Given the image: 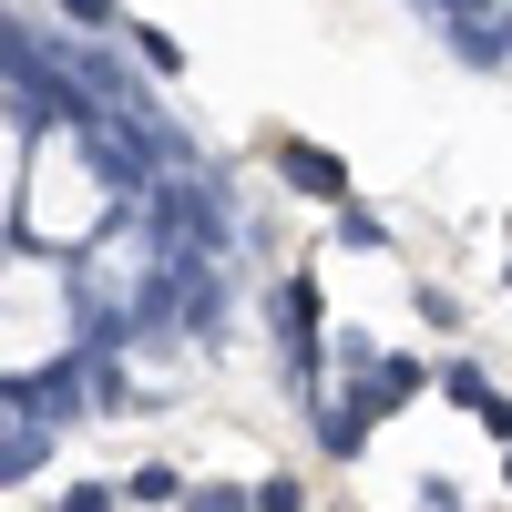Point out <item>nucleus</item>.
Returning a JSON list of instances; mask_svg holds the SVG:
<instances>
[{"mask_svg":"<svg viewBox=\"0 0 512 512\" xmlns=\"http://www.w3.org/2000/svg\"><path fill=\"white\" fill-rule=\"evenodd\" d=\"M277 175H287V195H318V205H338V216H349V164H338L328 144L287 134V144H277Z\"/></svg>","mask_w":512,"mask_h":512,"instance_id":"nucleus-1","label":"nucleus"},{"mask_svg":"<svg viewBox=\"0 0 512 512\" xmlns=\"http://www.w3.org/2000/svg\"><path fill=\"white\" fill-rule=\"evenodd\" d=\"M318 318H328V308H318V277L297 267V277L277 287V349H287L297 369H318Z\"/></svg>","mask_w":512,"mask_h":512,"instance_id":"nucleus-2","label":"nucleus"},{"mask_svg":"<svg viewBox=\"0 0 512 512\" xmlns=\"http://www.w3.org/2000/svg\"><path fill=\"white\" fill-rule=\"evenodd\" d=\"M431 390V369L420 359H379V410H400V400H420Z\"/></svg>","mask_w":512,"mask_h":512,"instance_id":"nucleus-3","label":"nucleus"},{"mask_svg":"<svg viewBox=\"0 0 512 512\" xmlns=\"http://www.w3.org/2000/svg\"><path fill=\"white\" fill-rule=\"evenodd\" d=\"M123 492H134V512H164V502H175V492H185V472H164V461H144V472H134V482H123Z\"/></svg>","mask_w":512,"mask_h":512,"instance_id":"nucleus-4","label":"nucleus"},{"mask_svg":"<svg viewBox=\"0 0 512 512\" xmlns=\"http://www.w3.org/2000/svg\"><path fill=\"white\" fill-rule=\"evenodd\" d=\"M441 400H461V410H482V400H492V379H482L472 359H451V369H441Z\"/></svg>","mask_w":512,"mask_h":512,"instance_id":"nucleus-5","label":"nucleus"},{"mask_svg":"<svg viewBox=\"0 0 512 512\" xmlns=\"http://www.w3.org/2000/svg\"><path fill=\"white\" fill-rule=\"evenodd\" d=\"M123 41H134V52H144L154 72H185V52H175V31H154V21H134V31H123Z\"/></svg>","mask_w":512,"mask_h":512,"instance_id":"nucleus-6","label":"nucleus"},{"mask_svg":"<svg viewBox=\"0 0 512 512\" xmlns=\"http://www.w3.org/2000/svg\"><path fill=\"white\" fill-rule=\"evenodd\" d=\"M62 21H72V31H134L113 0H62Z\"/></svg>","mask_w":512,"mask_h":512,"instance_id":"nucleus-7","label":"nucleus"},{"mask_svg":"<svg viewBox=\"0 0 512 512\" xmlns=\"http://www.w3.org/2000/svg\"><path fill=\"white\" fill-rule=\"evenodd\" d=\"M338 246H359V256H369V246H390V226H379L369 205H349V216H338Z\"/></svg>","mask_w":512,"mask_h":512,"instance_id":"nucleus-8","label":"nucleus"},{"mask_svg":"<svg viewBox=\"0 0 512 512\" xmlns=\"http://www.w3.org/2000/svg\"><path fill=\"white\" fill-rule=\"evenodd\" d=\"M62 512H123V492H113V482H72Z\"/></svg>","mask_w":512,"mask_h":512,"instance_id":"nucleus-9","label":"nucleus"},{"mask_svg":"<svg viewBox=\"0 0 512 512\" xmlns=\"http://www.w3.org/2000/svg\"><path fill=\"white\" fill-rule=\"evenodd\" d=\"M256 512H308V492L297 482H256Z\"/></svg>","mask_w":512,"mask_h":512,"instance_id":"nucleus-10","label":"nucleus"},{"mask_svg":"<svg viewBox=\"0 0 512 512\" xmlns=\"http://www.w3.org/2000/svg\"><path fill=\"white\" fill-rule=\"evenodd\" d=\"M472 420H482V431H502V441H512V400H502V390H492V400H482Z\"/></svg>","mask_w":512,"mask_h":512,"instance_id":"nucleus-11","label":"nucleus"},{"mask_svg":"<svg viewBox=\"0 0 512 512\" xmlns=\"http://www.w3.org/2000/svg\"><path fill=\"white\" fill-rule=\"evenodd\" d=\"M195 512H256V492H205Z\"/></svg>","mask_w":512,"mask_h":512,"instance_id":"nucleus-12","label":"nucleus"},{"mask_svg":"<svg viewBox=\"0 0 512 512\" xmlns=\"http://www.w3.org/2000/svg\"><path fill=\"white\" fill-rule=\"evenodd\" d=\"M420 512H461V502H451V492H420Z\"/></svg>","mask_w":512,"mask_h":512,"instance_id":"nucleus-13","label":"nucleus"},{"mask_svg":"<svg viewBox=\"0 0 512 512\" xmlns=\"http://www.w3.org/2000/svg\"><path fill=\"white\" fill-rule=\"evenodd\" d=\"M502 482H512V461H502Z\"/></svg>","mask_w":512,"mask_h":512,"instance_id":"nucleus-14","label":"nucleus"}]
</instances>
